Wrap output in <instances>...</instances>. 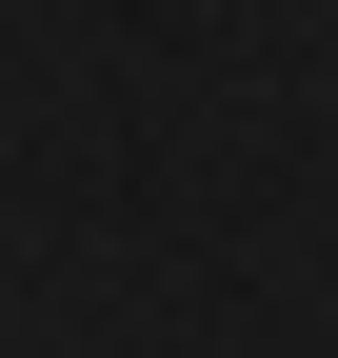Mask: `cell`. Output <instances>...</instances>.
I'll list each match as a JSON object with an SVG mask.
<instances>
[]
</instances>
